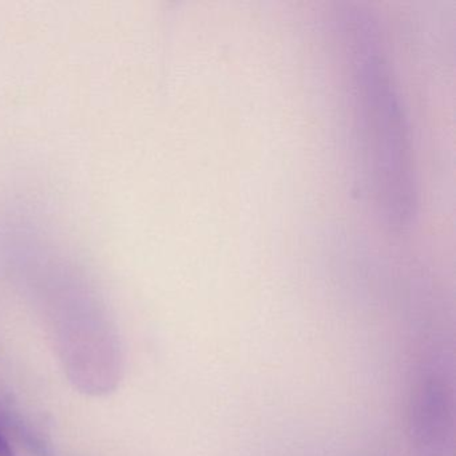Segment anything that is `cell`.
I'll use <instances>...</instances> for the list:
<instances>
[{
  "label": "cell",
  "mask_w": 456,
  "mask_h": 456,
  "mask_svg": "<svg viewBox=\"0 0 456 456\" xmlns=\"http://www.w3.org/2000/svg\"><path fill=\"white\" fill-rule=\"evenodd\" d=\"M0 456H14V451L2 431H0Z\"/></svg>",
  "instance_id": "7a4b0ae2"
},
{
  "label": "cell",
  "mask_w": 456,
  "mask_h": 456,
  "mask_svg": "<svg viewBox=\"0 0 456 456\" xmlns=\"http://www.w3.org/2000/svg\"><path fill=\"white\" fill-rule=\"evenodd\" d=\"M453 421L450 387L440 373H426L416 386L410 407V436L418 456H452Z\"/></svg>",
  "instance_id": "6da1fadb"
}]
</instances>
